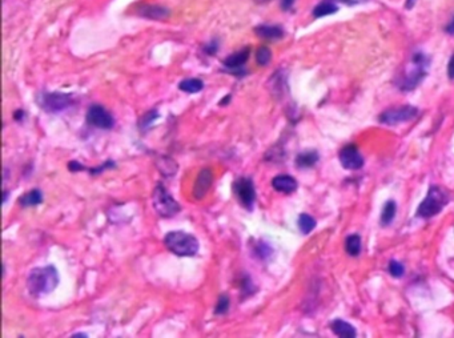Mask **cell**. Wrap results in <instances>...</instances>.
I'll return each instance as SVG.
<instances>
[{
    "instance_id": "obj_1",
    "label": "cell",
    "mask_w": 454,
    "mask_h": 338,
    "mask_svg": "<svg viewBox=\"0 0 454 338\" xmlns=\"http://www.w3.org/2000/svg\"><path fill=\"white\" fill-rule=\"evenodd\" d=\"M59 284V273L52 265L32 269L27 279L28 292L35 297L50 294Z\"/></svg>"
},
{
    "instance_id": "obj_2",
    "label": "cell",
    "mask_w": 454,
    "mask_h": 338,
    "mask_svg": "<svg viewBox=\"0 0 454 338\" xmlns=\"http://www.w3.org/2000/svg\"><path fill=\"white\" fill-rule=\"evenodd\" d=\"M164 245L169 252L179 257H192L199 252L200 244L193 235L181 232V230H172L167 233L164 237Z\"/></svg>"
},
{
    "instance_id": "obj_3",
    "label": "cell",
    "mask_w": 454,
    "mask_h": 338,
    "mask_svg": "<svg viewBox=\"0 0 454 338\" xmlns=\"http://www.w3.org/2000/svg\"><path fill=\"white\" fill-rule=\"evenodd\" d=\"M448 195L440 186H431L424 201L418 206L417 215L422 219L435 217L438 213L442 212V209L448 204Z\"/></svg>"
},
{
    "instance_id": "obj_4",
    "label": "cell",
    "mask_w": 454,
    "mask_h": 338,
    "mask_svg": "<svg viewBox=\"0 0 454 338\" xmlns=\"http://www.w3.org/2000/svg\"><path fill=\"white\" fill-rule=\"evenodd\" d=\"M152 204L156 213L161 217H173L175 215L181 210V206L179 202L172 197V195L167 191V188L162 184H157L153 189L152 193Z\"/></svg>"
},
{
    "instance_id": "obj_5",
    "label": "cell",
    "mask_w": 454,
    "mask_h": 338,
    "mask_svg": "<svg viewBox=\"0 0 454 338\" xmlns=\"http://www.w3.org/2000/svg\"><path fill=\"white\" fill-rule=\"evenodd\" d=\"M73 101L72 95L61 92H43L37 97L40 108L48 113L63 112L72 105Z\"/></svg>"
},
{
    "instance_id": "obj_6",
    "label": "cell",
    "mask_w": 454,
    "mask_h": 338,
    "mask_svg": "<svg viewBox=\"0 0 454 338\" xmlns=\"http://www.w3.org/2000/svg\"><path fill=\"white\" fill-rule=\"evenodd\" d=\"M411 66L413 70L404 77L401 83L402 91H411L415 90L418 84L421 83L424 76L426 75V66H428V59L422 55V53H416L411 57Z\"/></svg>"
},
{
    "instance_id": "obj_7",
    "label": "cell",
    "mask_w": 454,
    "mask_h": 338,
    "mask_svg": "<svg viewBox=\"0 0 454 338\" xmlns=\"http://www.w3.org/2000/svg\"><path fill=\"white\" fill-rule=\"evenodd\" d=\"M418 115V110L413 105H402L398 108L386 110L378 116V121L386 125H397V124L408 123Z\"/></svg>"
},
{
    "instance_id": "obj_8",
    "label": "cell",
    "mask_w": 454,
    "mask_h": 338,
    "mask_svg": "<svg viewBox=\"0 0 454 338\" xmlns=\"http://www.w3.org/2000/svg\"><path fill=\"white\" fill-rule=\"evenodd\" d=\"M233 193H235L236 199L239 200L242 208L252 210L256 201V189L252 179L239 177L233 182Z\"/></svg>"
},
{
    "instance_id": "obj_9",
    "label": "cell",
    "mask_w": 454,
    "mask_h": 338,
    "mask_svg": "<svg viewBox=\"0 0 454 338\" xmlns=\"http://www.w3.org/2000/svg\"><path fill=\"white\" fill-rule=\"evenodd\" d=\"M87 123L100 130H111L115 125V119L101 105H91L87 112Z\"/></svg>"
},
{
    "instance_id": "obj_10",
    "label": "cell",
    "mask_w": 454,
    "mask_h": 338,
    "mask_svg": "<svg viewBox=\"0 0 454 338\" xmlns=\"http://www.w3.org/2000/svg\"><path fill=\"white\" fill-rule=\"evenodd\" d=\"M338 159L341 163L342 168L348 169V171H358L361 169L365 164V160L362 155L360 153L358 148L353 144L345 145L340 153H338Z\"/></svg>"
},
{
    "instance_id": "obj_11",
    "label": "cell",
    "mask_w": 454,
    "mask_h": 338,
    "mask_svg": "<svg viewBox=\"0 0 454 338\" xmlns=\"http://www.w3.org/2000/svg\"><path fill=\"white\" fill-rule=\"evenodd\" d=\"M213 182V173L209 168H204L200 171L199 176L193 185V197L197 200L205 197L208 191L211 189Z\"/></svg>"
},
{
    "instance_id": "obj_12",
    "label": "cell",
    "mask_w": 454,
    "mask_h": 338,
    "mask_svg": "<svg viewBox=\"0 0 454 338\" xmlns=\"http://www.w3.org/2000/svg\"><path fill=\"white\" fill-rule=\"evenodd\" d=\"M137 15L151 20H164L171 15V11L157 4H141L137 8Z\"/></svg>"
},
{
    "instance_id": "obj_13",
    "label": "cell",
    "mask_w": 454,
    "mask_h": 338,
    "mask_svg": "<svg viewBox=\"0 0 454 338\" xmlns=\"http://www.w3.org/2000/svg\"><path fill=\"white\" fill-rule=\"evenodd\" d=\"M249 55H251V48H249V47H245V48H242V50L237 51V52L232 53V55H229V56L222 61V66L225 67L226 70L232 71V72L235 73L236 71L241 70L242 66L248 61Z\"/></svg>"
},
{
    "instance_id": "obj_14",
    "label": "cell",
    "mask_w": 454,
    "mask_h": 338,
    "mask_svg": "<svg viewBox=\"0 0 454 338\" xmlns=\"http://www.w3.org/2000/svg\"><path fill=\"white\" fill-rule=\"evenodd\" d=\"M272 186L275 191H277V192L289 195V193L296 192V189H297L299 184H297V180H296L295 177H292V176L280 175L273 177Z\"/></svg>"
},
{
    "instance_id": "obj_15",
    "label": "cell",
    "mask_w": 454,
    "mask_h": 338,
    "mask_svg": "<svg viewBox=\"0 0 454 338\" xmlns=\"http://www.w3.org/2000/svg\"><path fill=\"white\" fill-rule=\"evenodd\" d=\"M255 33L261 39L265 40H280L284 37L285 31L280 26H269V24H260L255 28Z\"/></svg>"
},
{
    "instance_id": "obj_16",
    "label": "cell",
    "mask_w": 454,
    "mask_h": 338,
    "mask_svg": "<svg viewBox=\"0 0 454 338\" xmlns=\"http://www.w3.org/2000/svg\"><path fill=\"white\" fill-rule=\"evenodd\" d=\"M332 332L335 333L336 335L342 338H355L357 337V330L353 325H350L349 322L344 321V320H335L332 321L331 324Z\"/></svg>"
},
{
    "instance_id": "obj_17",
    "label": "cell",
    "mask_w": 454,
    "mask_h": 338,
    "mask_svg": "<svg viewBox=\"0 0 454 338\" xmlns=\"http://www.w3.org/2000/svg\"><path fill=\"white\" fill-rule=\"evenodd\" d=\"M318 160H320V156L316 151H305V152L299 153L296 157V166L300 169L312 168L313 165H316Z\"/></svg>"
},
{
    "instance_id": "obj_18",
    "label": "cell",
    "mask_w": 454,
    "mask_h": 338,
    "mask_svg": "<svg viewBox=\"0 0 454 338\" xmlns=\"http://www.w3.org/2000/svg\"><path fill=\"white\" fill-rule=\"evenodd\" d=\"M396 213H397V204H396V201H393V200H389L381 210L380 224H381L382 226L390 225L391 222H393V220H395Z\"/></svg>"
},
{
    "instance_id": "obj_19",
    "label": "cell",
    "mask_w": 454,
    "mask_h": 338,
    "mask_svg": "<svg viewBox=\"0 0 454 338\" xmlns=\"http://www.w3.org/2000/svg\"><path fill=\"white\" fill-rule=\"evenodd\" d=\"M43 202V195L40 192L39 189H32L30 192L24 193L22 197L19 199V204L23 208H28V206H36L39 204Z\"/></svg>"
},
{
    "instance_id": "obj_20",
    "label": "cell",
    "mask_w": 454,
    "mask_h": 338,
    "mask_svg": "<svg viewBox=\"0 0 454 338\" xmlns=\"http://www.w3.org/2000/svg\"><path fill=\"white\" fill-rule=\"evenodd\" d=\"M156 165H157L159 171L161 172V175L166 176V177H172L177 172V164L171 157L161 156L159 159V161L156 163Z\"/></svg>"
},
{
    "instance_id": "obj_21",
    "label": "cell",
    "mask_w": 454,
    "mask_h": 338,
    "mask_svg": "<svg viewBox=\"0 0 454 338\" xmlns=\"http://www.w3.org/2000/svg\"><path fill=\"white\" fill-rule=\"evenodd\" d=\"M252 255L255 259L264 261V260H268L269 257L273 255V249L271 248V245L266 244L265 241L259 240V241H256L255 245L252 246Z\"/></svg>"
},
{
    "instance_id": "obj_22",
    "label": "cell",
    "mask_w": 454,
    "mask_h": 338,
    "mask_svg": "<svg viewBox=\"0 0 454 338\" xmlns=\"http://www.w3.org/2000/svg\"><path fill=\"white\" fill-rule=\"evenodd\" d=\"M361 249H362V242L360 236L350 235L346 237V240H345V250H346V253H348L349 256H352V257H357V256H360V253H361Z\"/></svg>"
},
{
    "instance_id": "obj_23",
    "label": "cell",
    "mask_w": 454,
    "mask_h": 338,
    "mask_svg": "<svg viewBox=\"0 0 454 338\" xmlns=\"http://www.w3.org/2000/svg\"><path fill=\"white\" fill-rule=\"evenodd\" d=\"M338 11V7L336 6L333 2L331 0H326V2H321L320 4L315 7V10H313V16L315 17H322V16H328V15H332V13H336Z\"/></svg>"
},
{
    "instance_id": "obj_24",
    "label": "cell",
    "mask_w": 454,
    "mask_h": 338,
    "mask_svg": "<svg viewBox=\"0 0 454 338\" xmlns=\"http://www.w3.org/2000/svg\"><path fill=\"white\" fill-rule=\"evenodd\" d=\"M202 88H204L202 80L195 79V77L182 80L181 83L179 84V90L185 93H197L200 91H202Z\"/></svg>"
},
{
    "instance_id": "obj_25",
    "label": "cell",
    "mask_w": 454,
    "mask_h": 338,
    "mask_svg": "<svg viewBox=\"0 0 454 338\" xmlns=\"http://www.w3.org/2000/svg\"><path fill=\"white\" fill-rule=\"evenodd\" d=\"M316 228V220L311 215L301 213L299 217V229L302 235H309V233Z\"/></svg>"
},
{
    "instance_id": "obj_26",
    "label": "cell",
    "mask_w": 454,
    "mask_h": 338,
    "mask_svg": "<svg viewBox=\"0 0 454 338\" xmlns=\"http://www.w3.org/2000/svg\"><path fill=\"white\" fill-rule=\"evenodd\" d=\"M272 60V51L269 50L266 46H261L256 51V63L260 67H265L271 63Z\"/></svg>"
},
{
    "instance_id": "obj_27",
    "label": "cell",
    "mask_w": 454,
    "mask_h": 338,
    "mask_svg": "<svg viewBox=\"0 0 454 338\" xmlns=\"http://www.w3.org/2000/svg\"><path fill=\"white\" fill-rule=\"evenodd\" d=\"M240 290H241L242 297H245V299L257 292V290H256V286L253 285V281L251 280L249 276H244L241 279V282H240Z\"/></svg>"
},
{
    "instance_id": "obj_28",
    "label": "cell",
    "mask_w": 454,
    "mask_h": 338,
    "mask_svg": "<svg viewBox=\"0 0 454 338\" xmlns=\"http://www.w3.org/2000/svg\"><path fill=\"white\" fill-rule=\"evenodd\" d=\"M159 116H160V113L157 112L156 110H152V111H150V112H147L146 115H144V116L139 120V126L143 131H146L148 126L152 125V124L155 123V120L159 119Z\"/></svg>"
},
{
    "instance_id": "obj_29",
    "label": "cell",
    "mask_w": 454,
    "mask_h": 338,
    "mask_svg": "<svg viewBox=\"0 0 454 338\" xmlns=\"http://www.w3.org/2000/svg\"><path fill=\"white\" fill-rule=\"evenodd\" d=\"M229 306H231V299H229L228 295L226 294L220 295L219 301H217V304H216L215 314H217V315L225 314V313H228Z\"/></svg>"
},
{
    "instance_id": "obj_30",
    "label": "cell",
    "mask_w": 454,
    "mask_h": 338,
    "mask_svg": "<svg viewBox=\"0 0 454 338\" xmlns=\"http://www.w3.org/2000/svg\"><path fill=\"white\" fill-rule=\"evenodd\" d=\"M389 273H390L395 279H401L405 274V266L402 265L401 262L396 261V260H391L389 262Z\"/></svg>"
},
{
    "instance_id": "obj_31",
    "label": "cell",
    "mask_w": 454,
    "mask_h": 338,
    "mask_svg": "<svg viewBox=\"0 0 454 338\" xmlns=\"http://www.w3.org/2000/svg\"><path fill=\"white\" fill-rule=\"evenodd\" d=\"M115 166H116V164L113 163L112 160H108V161H104V163L101 164V165H100V166H97V168H90V169H88V171H90V172H91V175H100V173L103 172L104 169L115 168Z\"/></svg>"
},
{
    "instance_id": "obj_32",
    "label": "cell",
    "mask_w": 454,
    "mask_h": 338,
    "mask_svg": "<svg viewBox=\"0 0 454 338\" xmlns=\"http://www.w3.org/2000/svg\"><path fill=\"white\" fill-rule=\"evenodd\" d=\"M217 50H219V43H217V40H212L211 43L204 46V52H205L207 55H209V56L216 55Z\"/></svg>"
},
{
    "instance_id": "obj_33",
    "label": "cell",
    "mask_w": 454,
    "mask_h": 338,
    "mask_svg": "<svg viewBox=\"0 0 454 338\" xmlns=\"http://www.w3.org/2000/svg\"><path fill=\"white\" fill-rule=\"evenodd\" d=\"M86 169H87L86 166H84L81 163H79V161H76V160H73V161H70V163H68V171L72 173H77L80 172V171H86Z\"/></svg>"
},
{
    "instance_id": "obj_34",
    "label": "cell",
    "mask_w": 454,
    "mask_h": 338,
    "mask_svg": "<svg viewBox=\"0 0 454 338\" xmlns=\"http://www.w3.org/2000/svg\"><path fill=\"white\" fill-rule=\"evenodd\" d=\"M448 76L449 79L454 80V53L451 55L450 60H449V64H448Z\"/></svg>"
},
{
    "instance_id": "obj_35",
    "label": "cell",
    "mask_w": 454,
    "mask_h": 338,
    "mask_svg": "<svg viewBox=\"0 0 454 338\" xmlns=\"http://www.w3.org/2000/svg\"><path fill=\"white\" fill-rule=\"evenodd\" d=\"M295 0H281V10L289 11L292 8Z\"/></svg>"
},
{
    "instance_id": "obj_36",
    "label": "cell",
    "mask_w": 454,
    "mask_h": 338,
    "mask_svg": "<svg viewBox=\"0 0 454 338\" xmlns=\"http://www.w3.org/2000/svg\"><path fill=\"white\" fill-rule=\"evenodd\" d=\"M24 115H26V113H24L23 110H17V111H15V113H13V119L16 120V121H22L24 117Z\"/></svg>"
},
{
    "instance_id": "obj_37",
    "label": "cell",
    "mask_w": 454,
    "mask_h": 338,
    "mask_svg": "<svg viewBox=\"0 0 454 338\" xmlns=\"http://www.w3.org/2000/svg\"><path fill=\"white\" fill-rule=\"evenodd\" d=\"M446 32H448L449 35H454V17L449 22L448 26H446Z\"/></svg>"
},
{
    "instance_id": "obj_38",
    "label": "cell",
    "mask_w": 454,
    "mask_h": 338,
    "mask_svg": "<svg viewBox=\"0 0 454 338\" xmlns=\"http://www.w3.org/2000/svg\"><path fill=\"white\" fill-rule=\"evenodd\" d=\"M416 2H417V0H406V4H405V8H406V10H411V8H413V7H415Z\"/></svg>"
},
{
    "instance_id": "obj_39",
    "label": "cell",
    "mask_w": 454,
    "mask_h": 338,
    "mask_svg": "<svg viewBox=\"0 0 454 338\" xmlns=\"http://www.w3.org/2000/svg\"><path fill=\"white\" fill-rule=\"evenodd\" d=\"M229 101H231V95H228V96H225V97H222V100L219 103V105H226Z\"/></svg>"
},
{
    "instance_id": "obj_40",
    "label": "cell",
    "mask_w": 454,
    "mask_h": 338,
    "mask_svg": "<svg viewBox=\"0 0 454 338\" xmlns=\"http://www.w3.org/2000/svg\"><path fill=\"white\" fill-rule=\"evenodd\" d=\"M72 337H87V334L86 333H75Z\"/></svg>"
},
{
    "instance_id": "obj_41",
    "label": "cell",
    "mask_w": 454,
    "mask_h": 338,
    "mask_svg": "<svg viewBox=\"0 0 454 338\" xmlns=\"http://www.w3.org/2000/svg\"><path fill=\"white\" fill-rule=\"evenodd\" d=\"M7 196H8V192H7V191H4L3 192V204L7 201Z\"/></svg>"
},
{
    "instance_id": "obj_42",
    "label": "cell",
    "mask_w": 454,
    "mask_h": 338,
    "mask_svg": "<svg viewBox=\"0 0 454 338\" xmlns=\"http://www.w3.org/2000/svg\"><path fill=\"white\" fill-rule=\"evenodd\" d=\"M257 2H260V3H265V2H268V0H257Z\"/></svg>"
},
{
    "instance_id": "obj_43",
    "label": "cell",
    "mask_w": 454,
    "mask_h": 338,
    "mask_svg": "<svg viewBox=\"0 0 454 338\" xmlns=\"http://www.w3.org/2000/svg\"><path fill=\"white\" fill-rule=\"evenodd\" d=\"M338 2H348V0H338Z\"/></svg>"
}]
</instances>
